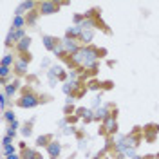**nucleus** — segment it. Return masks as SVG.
<instances>
[{
	"instance_id": "obj_1",
	"label": "nucleus",
	"mask_w": 159,
	"mask_h": 159,
	"mask_svg": "<svg viewBox=\"0 0 159 159\" xmlns=\"http://www.w3.org/2000/svg\"><path fill=\"white\" fill-rule=\"evenodd\" d=\"M18 105L24 107V109H25V107H27V109H33V107L38 105V99H36V96H33V94H25V96L18 101Z\"/></svg>"
},
{
	"instance_id": "obj_2",
	"label": "nucleus",
	"mask_w": 159,
	"mask_h": 159,
	"mask_svg": "<svg viewBox=\"0 0 159 159\" xmlns=\"http://www.w3.org/2000/svg\"><path fill=\"white\" fill-rule=\"evenodd\" d=\"M40 9H42L43 15H51V13H56L58 6H56V4H52V2H43V4L40 6Z\"/></svg>"
},
{
	"instance_id": "obj_3",
	"label": "nucleus",
	"mask_w": 159,
	"mask_h": 159,
	"mask_svg": "<svg viewBox=\"0 0 159 159\" xmlns=\"http://www.w3.org/2000/svg\"><path fill=\"white\" fill-rule=\"evenodd\" d=\"M47 150H49L51 157L56 159V157H58V154H60V150H61V147H60V143H51L49 147H47Z\"/></svg>"
},
{
	"instance_id": "obj_4",
	"label": "nucleus",
	"mask_w": 159,
	"mask_h": 159,
	"mask_svg": "<svg viewBox=\"0 0 159 159\" xmlns=\"http://www.w3.org/2000/svg\"><path fill=\"white\" fill-rule=\"evenodd\" d=\"M31 7H33V2H22V4H20V7L16 9V16H20L25 9H31Z\"/></svg>"
},
{
	"instance_id": "obj_5",
	"label": "nucleus",
	"mask_w": 159,
	"mask_h": 159,
	"mask_svg": "<svg viewBox=\"0 0 159 159\" xmlns=\"http://www.w3.org/2000/svg\"><path fill=\"white\" fill-rule=\"evenodd\" d=\"M29 43H31V40H29V38H24V40H20V43H18V49L22 51V52H25V51H27V47H29Z\"/></svg>"
},
{
	"instance_id": "obj_6",
	"label": "nucleus",
	"mask_w": 159,
	"mask_h": 159,
	"mask_svg": "<svg viewBox=\"0 0 159 159\" xmlns=\"http://www.w3.org/2000/svg\"><path fill=\"white\" fill-rule=\"evenodd\" d=\"M63 45H65V49L70 51V52H76V43L72 42V40H65L63 42Z\"/></svg>"
},
{
	"instance_id": "obj_7",
	"label": "nucleus",
	"mask_w": 159,
	"mask_h": 159,
	"mask_svg": "<svg viewBox=\"0 0 159 159\" xmlns=\"http://www.w3.org/2000/svg\"><path fill=\"white\" fill-rule=\"evenodd\" d=\"M24 25V18L22 16H15V20H13V29H20Z\"/></svg>"
},
{
	"instance_id": "obj_8",
	"label": "nucleus",
	"mask_w": 159,
	"mask_h": 159,
	"mask_svg": "<svg viewBox=\"0 0 159 159\" xmlns=\"http://www.w3.org/2000/svg\"><path fill=\"white\" fill-rule=\"evenodd\" d=\"M11 63H13V58H11L9 54H6V56L2 58V67H9Z\"/></svg>"
},
{
	"instance_id": "obj_9",
	"label": "nucleus",
	"mask_w": 159,
	"mask_h": 159,
	"mask_svg": "<svg viewBox=\"0 0 159 159\" xmlns=\"http://www.w3.org/2000/svg\"><path fill=\"white\" fill-rule=\"evenodd\" d=\"M16 92V83H11V85H7V90H6V96H13Z\"/></svg>"
},
{
	"instance_id": "obj_10",
	"label": "nucleus",
	"mask_w": 159,
	"mask_h": 159,
	"mask_svg": "<svg viewBox=\"0 0 159 159\" xmlns=\"http://www.w3.org/2000/svg\"><path fill=\"white\" fill-rule=\"evenodd\" d=\"M7 74H9V67H2V65H0V76L6 78Z\"/></svg>"
},
{
	"instance_id": "obj_11",
	"label": "nucleus",
	"mask_w": 159,
	"mask_h": 159,
	"mask_svg": "<svg viewBox=\"0 0 159 159\" xmlns=\"http://www.w3.org/2000/svg\"><path fill=\"white\" fill-rule=\"evenodd\" d=\"M6 101H7V96H6V92H4V94H0V107H2V109L6 107Z\"/></svg>"
},
{
	"instance_id": "obj_12",
	"label": "nucleus",
	"mask_w": 159,
	"mask_h": 159,
	"mask_svg": "<svg viewBox=\"0 0 159 159\" xmlns=\"http://www.w3.org/2000/svg\"><path fill=\"white\" fill-rule=\"evenodd\" d=\"M4 152H6L7 156H13V154H15V148H13L11 145H7V147H4Z\"/></svg>"
},
{
	"instance_id": "obj_13",
	"label": "nucleus",
	"mask_w": 159,
	"mask_h": 159,
	"mask_svg": "<svg viewBox=\"0 0 159 159\" xmlns=\"http://www.w3.org/2000/svg\"><path fill=\"white\" fill-rule=\"evenodd\" d=\"M80 31H81V27H74V29H69V31H67V34H69V36H72V34H78Z\"/></svg>"
},
{
	"instance_id": "obj_14",
	"label": "nucleus",
	"mask_w": 159,
	"mask_h": 159,
	"mask_svg": "<svg viewBox=\"0 0 159 159\" xmlns=\"http://www.w3.org/2000/svg\"><path fill=\"white\" fill-rule=\"evenodd\" d=\"M16 69H18V72H25V61H20L16 65Z\"/></svg>"
},
{
	"instance_id": "obj_15",
	"label": "nucleus",
	"mask_w": 159,
	"mask_h": 159,
	"mask_svg": "<svg viewBox=\"0 0 159 159\" xmlns=\"http://www.w3.org/2000/svg\"><path fill=\"white\" fill-rule=\"evenodd\" d=\"M6 119H7V121H13V123H15V114H13V112H6Z\"/></svg>"
},
{
	"instance_id": "obj_16",
	"label": "nucleus",
	"mask_w": 159,
	"mask_h": 159,
	"mask_svg": "<svg viewBox=\"0 0 159 159\" xmlns=\"http://www.w3.org/2000/svg\"><path fill=\"white\" fill-rule=\"evenodd\" d=\"M15 38H22L24 40V31H16V33H15Z\"/></svg>"
},
{
	"instance_id": "obj_17",
	"label": "nucleus",
	"mask_w": 159,
	"mask_h": 159,
	"mask_svg": "<svg viewBox=\"0 0 159 159\" xmlns=\"http://www.w3.org/2000/svg\"><path fill=\"white\" fill-rule=\"evenodd\" d=\"M9 143H11V136H6V138H4V147H7Z\"/></svg>"
},
{
	"instance_id": "obj_18",
	"label": "nucleus",
	"mask_w": 159,
	"mask_h": 159,
	"mask_svg": "<svg viewBox=\"0 0 159 159\" xmlns=\"http://www.w3.org/2000/svg\"><path fill=\"white\" fill-rule=\"evenodd\" d=\"M45 141H47V138H38V145H45Z\"/></svg>"
},
{
	"instance_id": "obj_19",
	"label": "nucleus",
	"mask_w": 159,
	"mask_h": 159,
	"mask_svg": "<svg viewBox=\"0 0 159 159\" xmlns=\"http://www.w3.org/2000/svg\"><path fill=\"white\" fill-rule=\"evenodd\" d=\"M107 129L112 130V118H109V121H107Z\"/></svg>"
},
{
	"instance_id": "obj_20",
	"label": "nucleus",
	"mask_w": 159,
	"mask_h": 159,
	"mask_svg": "<svg viewBox=\"0 0 159 159\" xmlns=\"http://www.w3.org/2000/svg\"><path fill=\"white\" fill-rule=\"evenodd\" d=\"M7 159H18V157H16V156L13 154V156H7Z\"/></svg>"
}]
</instances>
